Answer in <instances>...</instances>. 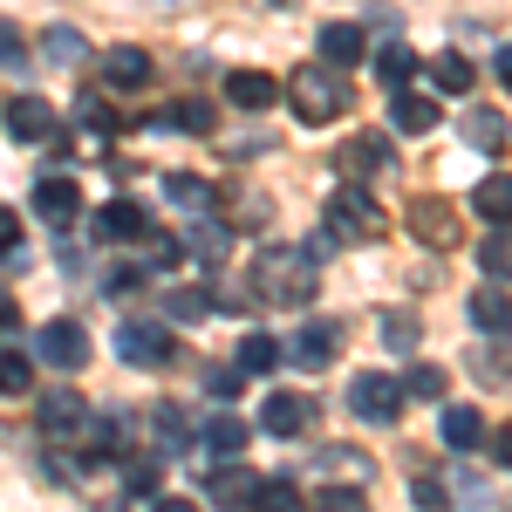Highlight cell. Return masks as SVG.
<instances>
[{"label": "cell", "mask_w": 512, "mask_h": 512, "mask_svg": "<svg viewBox=\"0 0 512 512\" xmlns=\"http://www.w3.org/2000/svg\"><path fill=\"white\" fill-rule=\"evenodd\" d=\"M246 287H253L260 308H308L321 274H315V260H308V246H260Z\"/></svg>", "instance_id": "cell-1"}, {"label": "cell", "mask_w": 512, "mask_h": 512, "mask_svg": "<svg viewBox=\"0 0 512 512\" xmlns=\"http://www.w3.org/2000/svg\"><path fill=\"white\" fill-rule=\"evenodd\" d=\"M280 96H287V110L301 123H335L342 110H349V82H342V69H328V62H301L294 76L280 82Z\"/></svg>", "instance_id": "cell-2"}, {"label": "cell", "mask_w": 512, "mask_h": 512, "mask_svg": "<svg viewBox=\"0 0 512 512\" xmlns=\"http://www.w3.org/2000/svg\"><path fill=\"white\" fill-rule=\"evenodd\" d=\"M390 233V212H383V198L369 192L362 178H349L342 192L328 198V239H349V246H369V239Z\"/></svg>", "instance_id": "cell-3"}, {"label": "cell", "mask_w": 512, "mask_h": 512, "mask_svg": "<svg viewBox=\"0 0 512 512\" xmlns=\"http://www.w3.org/2000/svg\"><path fill=\"white\" fill-rule=\"evenodd\" d=\"M349 410L362 424H396V417H403V383L383 376V369H362L349 383Z\"/></svg>", "instance_id": "cell-4"}, {"label": "cell", "mask_w": 512, "mask_h": 512, "mask_svg": "<svg viewBox=\"0 0 512 512\" xmlns=\"http://www.w3.org/2000/svg\"><path fill=\"white\" fill-rule=\"evenodd\" d=\"M117 355L130 362V369H164V362L178 355V342H171V328H158V321H123Z\"/></svg>", "instance_id": "cell-5"}, {"label": "cell", "mask_w": 512, "mask_h": 512, "mask_svg": "<svg viewBox=\"0 0 512 512\" xmlns=\"http://www.w3.org/2000/svg\"><path fill=\"white\" fill-rule=\"evenodd\" d=\"M35 362H48V369H69V376H76V369H89V335H82V321H48V328H41L35 335Z\"/></svg>", "instance_id": "cell-6"}, {"label": "cell", "mask_w": 512, "mask_h": 512, "mask_svg": "<svg viewBox=\"0 0 512 512\" xmlns=\"http://www.w3.org/2000/svg\"><path fill=\"white\" fill-rule=\"evenodd\" d=\"M403 226H410V233L424 239V246H437V253H444V246H458V205H451V198H417V205H410V212H403Z\"/></svg>", "instance_id": "cell-7"}, {"label": "cell", "mask_w": 512, "mask_h": 512, "mask_svg": "<svg viewBox=\"0 0 512 512\" xmlns=\"http://www.w3.org/2000/svg\"><path fill=\"white\" fill-rule=\"evenodd\" d=\"M96 239H103V246H137V239H151V212H144L137 198H110V205L96 212Z\"/></svg>", "instance_id": "cell-8"}, {"label": "cell", "mask_w": 512, "mask_h": 512, "mask_svg": "<svg viewBox=\"0 0 512 512\" xmlns=\"http://www.w3.org/2000/svg\"><path fill=\"white\" fill-rule=\"evenodd\" d=\"M55 103H48V96H14V103H7V137H14V144H48V137H55Z\"/></svg>", "instance_id": "cell-9"}, {"label": "cell", "mask_w": 512, "mask_h": 512, "mask_svg": "<svg viewBox=\"0 0 512 512\" xmlns=\"http://www.w3.org/2000/svg\"><path fill=\"white\" fill-rule=\"evenodd\" d=\"M342 355V321H308L294 342H287V362L294 369H328Z\"/></svg>", "instance_id": "cell-10"}, {"label": "cell", "mask_w": 512, "mask_h": 512, "mask_svg": "<svg viewBox=\"0 0 512 512\" xmlns=\"http://www.w3.org/2000/svg\"><path fill=\"white\" fill-rule=\"evenodd\" d=\"M35 417H41V437H55V444H76V431L89 424V403H82L76 390H48Z\"/></svg>", "instance_id": "cell-11"}, {"label": "cell", "mask_w": 512, "mask_h": 512, "mask_svg": "<svg viewBox=\"0 0 512 512\" xmlns=\"http://www.w3.org/2000/svg\"><path fill=\"white\" fill-rule=\"evenodd\" d=\"M35 212L48 219V226H69L82 212V185L69 178V171H41L35 178Z\"/></svg>", "instance_id": "cell-12"}, {"label": "cell", "mask_w": 512, "mask_h": 512, "mask_svg": "<svg viewBox=\"0 0 512 512\" xmlns=\"http://www.w3.org/2000/svg\"><path fill=\"white\" fill-rule=\"evenodd\" d=\"M96 69H103V89H123V96H137V89H151V76H158L144 48H110V55L96 62Z\"/></svg>", "instance_id": "cell-13"}, {"label": "cell", "mask_w": 512, "mask_h": 512, "mask_svg": "<svg viewBox=\"0 0 512 512\" xmlns=\"http://www.w3.org/2000/svg\"><path fill=\"white\" fill-rule=\"evenodd\" d=\"M260 424L274 437H301L308 424H315V396H301V390H274L267 396V410H260Z\"/></svg>", "instance_id": "cell-14"}, {"label": "cell", "mask_w": 512, "mask_h": 512, "mask_svg": "<svg viewBox=\"0 0 512 512\" xmlns=\"http://www.w3.org/2000/svg\"><path fill=\"white\" fill-rule=\"evenodd\" d=\"M335 164H342V178H369V171H383V164H390V130H362V137H349Z\"/></svg>", "instance_id": "cell-15"}, {"label": "cell", "mask_w": 512, "mask_h": 512, "mask_svg": "<svg viewBox=\"0 0 512 512\" xmlns=\"http://www.w3.org/2000/svg\"><path fill=\"white\" fill-rule=\"evenodd\" d=\"M226 96H233L239 110H274L280 76H267V69H226Z\"/></svg>", "instance_id": "cell-16"}, {"label": "cell", "mask_w": 512, "mask_h": 512, "mask_svg": "<svg viewBox=\"0 0 512 512\" xmlns=\"http://www.w3.org/2000/svg\"><path fill=\"white\" fill-rule=\"evenodd\" d=\"M472 321H478V335L506 342V335H512V294H506V287H478V294H472Z\"/></svg>", "instance_id": "cell-17"}, {"label": "cell", "mask_w": 512, "mask_h": 512, "mask_svg": "<svg viewBox=\"0 0 512 512\" xmlns=\"http://www.w3.org/2000/svg\"><path fill=\"white\" fill-rule=\"evenodd\" d=\"M205 492H212L219 506H260V492H267V478H260V472H246V465L233 458V472H219L212 485H205Z\"/></svg>", "instance_id": "cell-18"}, {"label": "cell", "mask_w": 512, "mask_h": 512, "mask_svg": "<svg viewBox=\"0 0 512 512\" xmlns=\"http://www.w3.org/2000/svg\"><path fill=\"white\" fill-rule=\"evenodd\" d=\"M458 130H465V144H472V151H485V158L512 144V123L499 117V110H465V123H458Z\"/></svg>", "instance_id": "cell-19"}, {"label": "cell", "mask_w": 512, "mask_h": 512, "mask_svg": "<svg viewBox=\"0 0 512 512\" xmlns=\"http://www.w3.org/2000/svg\"><path fill=\"white\" fill-rule=\"evenodd\" d=\"M390 123L403 137H424V130H437V103L431 96H410V89H390Z\"/></svg>", "instance_id": "cell-20"}, {"label": "cell", "mask_w": 512, "mask_h": 512, "mask_svg": "<svg viewBox=\"0 0 512 512\" xmlns=\"http://www.w3.org/2000/svg\"><path fill=\"white\" fill-rule=\"evenodd\" d=\"M437 431H444V444H451V451H472V444H485V417H478L472 403H444Z\"/></svg>", "instance_id": "cell-21"}, {"label": "cell", "mask_w": 512, "mask_h": 512, "mask_svg": "<svg viewBox=\"0 0 512 512\" xmlns=\"http://www.w3.org/2000/svg\"><path fill=\"white\" fill-rule=\"evenodd\" d=\"M321 62H328V69H355V62H362V28H355V21H328V28H321Z\"/></svg>", "instance_id": "cell-22"}, {"label": "cell", "mask_w": 512, "mask_h": 512, "mask_svg": "<svg viewBox=\"0 0 512 512\" xmlns=\"http://www.w3.org/2000/svg\"><path fill=\"white\" fill-rule=\"evenodd\" d=\"M198 444H205L212 458H239V451H246V417H233V410L205 417V431H198Z\"/></svg>", "instance_id": "cell-23"}, {"label": "cell", "mask_w": 512, "mask_h": 512, "mask_svg": "<svg viewBox=\"0 0 512 512\" xmlns=\"http://www.w3.org/2000/svg\"><path fill=\"white\" fill-rule=\"evenodd\" d=\"M164 192H171V205H185V212H212L219 205V185H205L198 171H164Z\"/></svg>", "instance_id": "cell-24"}, {"label": "cell", "mask_w": 512, "mask_h": 512, "mask_svg": "<svg viewBox=\"0 0 512 512\" xmlns=\"http://www.w3.org/2000/svg\"><path fill=\"white\" fill-rule=\"evenodd\" d=\"M41 62H48V69H76V62H89V41H82L76 28H48V35H41Z\"/></svg>", "instance_id": "cell-25"}, {"label": "cell", "mask_w": 512, "mask_h": 512, "mask_svg": "<svg viewBox=\"0 0 512 512\" xmlns=\"http://www.w3.org/2000/svg\"><path fill=\"white\" fill-rule=\"evenodd\" d=\"M431 82H437V89H444V96H472L478 69H472V62H465V55H458V48H444V55H437V62H431Z\"/></svg>", "instance_id": "cell-26"}, {"label": "cell", "mask_w": 512, "mask_h": 512, "mask_svg": "<svg viewBox=\"0 0 512 512\" xmlns=\"http://www.w3.org/2000/svg\"><path fill=\"white\" fill-rule=\"evenodd\" d=\"M321 478H328V485H342V478H349V485H369V458L349 451V444H328V451H321Z\"/></svg>", "instance_id": "cell-27"}, {"label": "cell", "mask_w": 512, "mask_h": 512, "mask_svg": "<svg viewBox=\"0 0 512 512\" xmlns=\"http://www.w3.org/2000/svg\"><path fill=\"white\" fill-rule=\"evenodd\" d=\"M424 62H417V48H403V41H390L383 55H376V76H383V89H410V76H417Z\"/></svg>", "instance_id": "cell-28"}, {"label": "cell", "mask_w": 512, "mask_h": 512, "mask_svg": "<svg viewBox=\"0 0 512 512\" xmlns=\"http://www.w3.org/2000/svg\"><path fill=\"white\" fill-rule=\"evenodd\" d=\"M158 123H164V130H185V137H212V103L185 96V103H171Z\"/></svg>", "instance_id": "cell-29"}, {"label": "cell", "mask_w": 512, "mask_h": 512, "mask_svg": "<svg viewBox=\"0 0 512 512\" xmlns=\"http://www.w3.org/2000/svg\"><path fill=\"white\" fill-rule=\"evenodd\" d=\"M472 205L485 212V219H492V226H512V178H506V171H499V178H485Z\"/></svg>", "instance_id": "cell-30"}, {"label": "cell", "mask_w": 512, "mask_h": 512, "mask_svg": "<svg viewBox=\"0 0 512 512\" xmlns=\"http://www.w3.org/2000/svg\"><path fill=\"white\" fill-rule=\"evenodd\" d=\"M478 267L492 280H512V226H499V233L478 239Z\"/></svg>", "instance_id": "cell-31"}, {"label": "cell", "mask_w": 512, "mask_h": 512, "mask_svg": "<svg viewBox=\"0 0 512 512\" xmlns=\"http://www.w3.org/2000/svg\"><path fill=\"white\" fill-rule=\"evenodd\" d=\"M267 369H280V342L274 335H246L239 342V376H267Z\"/></svg>", "instance_id": "cell-32"}, {"label": "cell", "mask_w": 512, "mask_h": 512, "mask_svg": "<svg viewBox=\"0 0 512 512\" xmlns=\"http://www.w3.org/2000/svg\"><path fill=\"white\" fill-rule=\"evenodd\" d=\"M444 390H451V376H444L437 362H417V369L403 376V396H424V403H437Z\"/></svg>", "instance_id": "cell-33"}, {"label": "cell", "mask_w": 512, "mask_h": 512, "mask_svg": "<svg viewBox=\"0 0 512 512\" xmlns=\"http://www.w3.org/2000/svg\"><path fill=\"white\" fill-rule=\"evenodd\" d=\"M164 308H171V321H205L212 315V294H205V287H171Z\"/></svg>", "instance_id": "cell-34"}, {"label": "cell", "mask_w": 512, "mask_h": 512, "mask_svg": "<svg viewBox=\"0 0 512 512\" xmlns=\"http://www.w3.org/2000/svg\"><path fill=\"white\" fill-rule=\"evenodd\" d=\"M28 383H35V362H28V355H0V390L7 396H28Z\"/></svg>", "instance_id": "cell-35"}, {"label": "cell", "mask_w": 512, "mask_h": 512, "mask_svg": "<svg viewBox=\"0 0 512 512\" xmlns=\"http://www.w3.org/2000/svg\"><path fill=\"white\" fill-rule=\"evenodd\" d=\"M383 342L390 349H417V315H383Z\"/></svg>", "instance_id": "cell-36"}, {"label": "cell", "mask_w": 512, "mask_h": 512, "mask_svg": "<svg viewBox=\"0 0 512 512\" xmlns=\"http://www.w3.org/2000/svg\"><path fill=\"white\" fill-rule=\"evenodd\" d=\"M123 492H137V499H151V492H158V458H144V465H130V472H123Z\"/></svg>", "instance_id": "cell-37"}, {"label": "cell", "mask_w": 512, "mask_h": 512, "mask_svg": "<svg viewBox=\"0 0 512 512\" xmlns=\"http://www.w3.org/2000/svg\"><path fill=\"white\" fill-rule=\"evenodd\" d=\"M82 123H89V130H96V137H110V130H123V123L110 117V103H96V96H89V103H82Z\"/></svg>", "instance_id": "cell-38"}, {"label": "cell", "mask_w": 512, "mask_h": 512, "mask_svg": "<svg viewBox=\"0 0 512 512\" xmlns=\"http://www.w3.org/2000/svg\"><path fill=\"white\" fill-rule=\"evenodd\" d=\"M0 253H21V219H14V205H0Z\"/></svg>", "instance_id": "cell-39"}, {"label": "cell", "mask_w": 512, "mask_h": 512, "mask_svg": "<svg viewBox=\"0 0 512 512\" xmlns=\"http://www.w3.org/2000/svg\"><path fill=\"white\" fill-rule=\"evenodd\" d=\"M205 390L212 396H239V369H205Z\"/></svg>", "instance_id": "cell-40"}, {"label": "cell", "mask_w": 512, "mask_h": 512, "mask_svg": "<svg viewBox=\"0 0 512 512\" xmlns=\"http://www.w3.org/2000/svg\"><path fill=\"white\" fill-rule=\"evenodd\" d=\"M137 287H144V267H117V274H110V294H137Z\"/></svg>", "instance_id": "cell-41"}, {"label": "cell", "mask_w": 512, "mask_h": 512, "mask_svg": "<svg viewBox=\"0 0 512 512\" xmlns=\"http://www.w3.org/2000/svg\"><path fill=\"white\" fill-rule=\"evenodd\" d=\"M7 62H21V35H14V21H0V69Z\"/></svg>", "instance_id": "cell-42"}, {"label": "cell", "mask_w": 512, "mask_h": 512, "mask_svg": "<svg viewBox=\"0 0 512 512\" xmlns=\"http://www.w3.org/2000/svg\"><path fill=\"white\" fill-rule=\"evenodd\" d=\"M492 458L512 472V424H499V431H492Z\"/></svg>", "instance_id": "cell-43"}, {"label": "cell", "mask_w": 512, "mask_h": 512, "mask_svg": "<svg viewBox=\"0 0 512 512\" xmlns=\"http://www.w3.org/2000/svg\"><path fill=\"white\" fill-rule=\"evenodd\" d=\"M417 506H444V485L437 478H417Z\"/></svg>", "instance_id": "cell-44"}, {"label": "cell", "mask_w": 512, "mask_h": 512, "mask_svg": "<svg viewBox=\"0 0 512 512\" xmlns=\"http://www.w3.org/2000/svg\"><path fill=\"white\" fill-rule=\"evenodd\" d=\"M14 328H21V308H14V301L0 294V335H14Z\"/></svg>", "instance_id": "cell-45"}, {"label": "cell", "mask_w": 512, "mask_h": 512, "mask_svg": "<svg viewBox=\"0 0 512 512\" xmlns=\"http://www.w3.org/2000/svg\"><path fill=\"white\" fill-rule=\"evenodd\" d=\"M492 76H499V82H506V89H512V41H506V48H499V62H492Z\"/></svg>", "instance_id": "cell-46"}]
</instances>
